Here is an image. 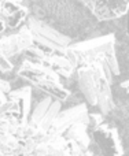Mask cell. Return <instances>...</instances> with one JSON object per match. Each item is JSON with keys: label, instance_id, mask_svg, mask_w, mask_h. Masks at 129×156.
I'll return each mask as SVG.
<instances>
[{"label": "cell", "instance_id": "52a82bcc", "mask_svg": "<svg viewBox=\"0 0 129 156\" xmlns=\"http://www.w3.org/2000/svg\"><path fill=\"white\" fill-rule=\"evenodd\" d=\"M52 97L48 96V97H44L43 100H41L40 103H39L35 107V110H33V112L30 114V118H29V122L33 125H40V122L43 121V118L46 116L47 111H48L50 105L52 104Z\"/></svg>", "mask_w": 129, "mask_h": 156}, {"label": "cell", "instance_id": "4fadbf2b", "mask_svg": "<svg viewBox=\"0 0 129 156\" xmlns=\"http://www.w3.org/2000/svg\"><path fill=\"white\" fill-rule=\"evenodd\" d=\"M2 156H17L15 154H8V155H2Z\"/></svg>", "mask_w": 129, "mask_h": 156}, {"label": "cell", "instance_id": "5bb4252c", "mask_svg": "<svg viewBox=\"0 0 129 156\" xmlns=\"http://www.w3.org/2000/svg\"><path fill=\"white\" fill-rule=\"evenodd\" d=\"M10 2H15V3H21L22 0H10Z\"/></svg>", "mask_w": 129, "mask_h": 156}, {"label": "cell", "instance_id": "9a60e30c", "mask_svg": "<svg viewBox=\"0 0 129 156\" xmlns=\"http://www.w3.org/2000/svg\"><path fill=\"white\" fill-rule=\"evenodd\" d=\"M88 156H95V155H94V154H92V152H91V151H89V154H88Z\"/></svg>", "mask_w": 129, "mask_h": 156}, {"label": "cell", "instance_id": "5b68a950", "mask_svg": "<svg viewBox=\"0 0 129 156\" xmlns=\"http://www.w3.org/2000/svg\"><path fill=\"white\" fill-rule=\"evenodd\" d=\"M87 127L88 126L84 123H74L63 133V136L66 137L67 141H72L81 148H89L91 138L87 133Z\"/></svg>", "mask_w": 129, "mask_h": 156}, {"label": "cell", "instance_id": "3957f363", "mask_svg": "<svg viewBox=\"0 0 129 156\" xmlns=\"http://www.w3.org/2000/svg\"><path fill=\"white\" fill-rule=\"evenodd\" d=\"M99 21H113L129 11V0H80Z\"/></svg>", "mask_w": 129, "mask_h": 156}, {"label": "cell", "instance_id": "8992f818", "mask_svg": "<svg viewBox=\"0 0 129 156\" xmlns=\"http://www.w3.org/2000/svg\"><path fill=\"white\" fill-rule=\"evenodd\" d=\"M61 105H62L61 100H54V101H52V104L50 105L48 111H47L46 116H44L43 121H41L40 125H39V127H40L41 130H44V132H48L50 130V127L52 126V123H54L55 119H57L58 115H59Z\"/></svg>", "mask_w": 129, "mask_h": 156}, {"label": "cell", "instance_id": "7c38bea8", "mask_svg": "<svg viewBox=\"0 0 129 156\" xmlns=\"http://www.w3.org/2000/svg\"><path fill=\"white\" fill-rule=\"evenodd\" d=\"M121 86H122L124 89H127V92H129V80L127 81V82H122V83H121Z\"/></svg>", "mask_w": 129, "mask_h": 156}, {"label": "cell", "instance_id": "30bf717a", "mask_svg": "<svg viewBox=\"0 0 129 156\" xmlns=\"http://www.w3.org/2000/svg\"><path fill=\"white\" fill-rule=\"evenodd\" d=\"M36 156H50V147L48 144H39L35 152Z\"/></svg>", "mask_w": 129, "mask_h": 156}, {"label": "cell", "instance_id": "8fae6325", "mask_svg": "<svg viewBox=\"0 0 129 156\" xmlns=\"http://www.w3.org/2000/svg\"><path fill=\"white\" fill-rule=\"evenodd\" d=\"M0 85H2V93H4V94H10V92H11V86H10V83H8V81L2 80V81H0Z\"/></svg>", "mask_w": 129, "mask_h": 156}, {"label": "cell", "instance_id": "2e32d148", "mask_svg": "<svg viewBox=\"0 0 129 156\" xmlns=\"http://www.w3.org/2000/svg\"><path fill=\"white\" fill-rule=\"evenodd\" d=\"M26 156H36L35 154H32V155H26Z\"/></svg>", "mask_w": 129, "mask_h": 156}, {"label": "cell", "instance_id": "6da1fadb", "mask_svg": "<svg viewBox=\"0 0 129 156\" xmlns=\"http://www.w3.org/2000/svg\"><path fill=\"white\" fill-rule=\"evenodd\" d=\"M25 22H26V25L29 26V29L32 30L33 36H35V44H40V45L48 47V48H52L54 51L61 52H64V49L73 44L67 36L62 34L57 29L50 26L48 23L35 18V16L29 15Z\"/></svg>", "mask_w": 129, "mask_h": 156}, {"label": "cell", "instance_id": "9c48e42d", "mask_svg": "<svg viewBox=\"0 0 129 156\" xmlns=\"http://www.w3.org/2000/svg\"><path fill=\"white\" fill-rule=\"evenodd\" d=\"M0 67H2V71L3 73H8V71H11L14 69V65L10 62V59L8 58H4V56H0Z\"/></svg>", "mask_w": 129, "mask_h": 156}, {"label": "cell", "instance_id": "7a4b0ae2", "mask_svg": "<svg viewBox=\"0 0 129 156\" xmlns=\"http://www.w3.org/2000/svg\"><path fill=\"white\" fill-rule=\"evenodd\" d=\"M70 47L80 56V66L87 65V63L95 60L96 58L99 56L105 58L109 52L116 51V36L110 33V34L95 37V38H91V40L74 43Z\"/></svg>", "mask_w": 129, "mask_h": 156}, {"label": "cell", "instance_id": "ba28073f", "mask_svg": "<svg viewBox=\"0 0 129 156\" xmlns=\"http://www.w3.org/2000/svg\"><path fill=\"white\" fill-rule=\"evenodd\" d=\"M37 130H39L37 125H33V123H30V122L28 121V122H25V123L19 125L18 129H17L15 136L21 141H25V140H28V138L35 137V134L37 133Z\"/></svg>", "mask_w": 129, "mask_h": 156}, {"label": "cell", "instance_id": "277c9868", "mask_svg": "<svg viewBox=\"0 0 129 156\" xmlns=\"http://www.w3.org/2000/svg\"><path fill=\"white\" fill-rule=\"evenodd\" d=\"M35 45V36L28 25L22 26L18 32L13 34L2 36L0 40V52L4 58H13L22 52H26L30 47Z\"/></svg>", "mask_w": 129, "mask_h": 156}]
</instances>
